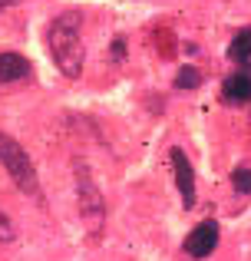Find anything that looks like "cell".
<instances>
[{
	"label": "cell",
	"instance_id": "6da1fadb",
	"mask_svg": "<svg viewBox=\"0 0 251 261\" xmlns=\"http://www.w3.org/2000/svg\"><path fill=\"white\" fill-rule=\"evenodd\" d=\"M79 27H83V17L76 10H66L60 13L57 20L50 23V53H53V63L60 66V73L70 80H79L86 63V50H83V40H79Z\"/></svg>",
	"mask_w": 251,
	"mask_h": 261
},
{
	"label": "cell",
	"instance_id": "7a4b0ae2",
	"mask_svg": "<svg viewBox=\"0 0 251 261\" xmlns=\"http://www.w3.org/2000/svg\"><path fill=\"white\" fill-rule=\"evenodd\" d=\"M0 166L10 172V178L17 182L20 192H26V195H37L40 192V178H37V169H33L26 149L17 139H10L7 133H0Z\"/></svg>",
	"mask_w": 251,
	"mask_h": 261
},
{
	"label": "cell",
	"instance_id": "3957f363",
	"mask_svg": "<svg viewBox=\"0 0 251 261\" xmlns=\"http://www.w3.org/2000/svg\"><path fill=\"white\" fill-rule=\"evenodd\" d=\"M218 245V225L215 222H199L185 238V251L192 258H208Z\"/></svg>",
	"mask_w": 251,
	"mask_h": 261
},
{
	"label": "cell",
	"instance_id": "277c9868",
	"mask_svg": "<svg viewBox=\"0 0 251 261\" xmlns=\"http://www.w3.org/2000/svg\"><path fill=\"white\" fill-rule=\"evenodd\" d=\"M172 166H175V182H179V192H182V205L192 208V205H195V172H192L188 155L182 152L179 146L172 149Z\"/></svg>",
	"mask_w": 251,
	"mask_h": 261
},
{
	"label": "cell",
	"instance_id": "5b68a950",
	"mask_svg": "<svg viewBox=\"0 0 251 261\" xmlns=\"http://www.w3.org/2000/svg\"><path fill=\"white\" fill-rule=\"evenodd\" d=\"M30 76V63L20 53H0V83H17Z\"/></svg>",
	"mask_w": 251,
	"mask_h": 261
},
{
	"label": "cell",
	"instance_id": "8992f818",
	"mask_svg": "<svg viewBox=\"0 0 251 261\" xmlns=\"http://www.w3.org/2000/svg\"><path fill=\"white\" fill-rule=\"evenodd\" d=\"M221 93H225L228 102H251V76H248V73H235V76H228L225 86H221Z\"/></svg>",
	"mask_w": 251,
	"mask_h": 261
},
{
	"label": "cell",
	"instance_id": "52a82bcc",
	"mask_svg": "<svg viewBox=\"0 0 251 261\" xmlns=\"http://www.w3.org/2000/svg\"><path fill=\"white\" fill-rule=\"evenodd\" d=\"M79 175H83V189H79V205H83V212H86L90 218H99V215H103V202H99L96 185L90 182L86 169H79Z\"/></svg>",
	"mask_w": 251,
	"mask_h": 261
},
{
	"label": "cell",
	"instance_id": "ba28073f",
	"mask_svg": "<svg viewBox=\"0 0 251 261\" xmlns=\"http://www.w3.org/2000/svg\"><path fill=\"white\" fill-rule=\"evenodd\" d=\"M228 60H235V63H245V60H251V27L238 30V37H235L232 46H228Z\"/></svg>",
	"mask_w": 251,
	"mask_h": 261
},
{
	"label": "cell",
	"instance_id": "9c48e42d",
	"mask_svg": "<svg viewBox=\"0 0 251 261\" xmlns=\"http://www.w3.org/2000/svg\"><path fill=\"white\" fill-rule=\"evenodd\" d=\"M175 86L179 89H199L202 86V73L195 70V66H182L179 76H175Z\"/></svg>",
	"mask_w": 251,
	"mask_h": 261
},
{
	"label": "cell",
	"instance_id": "30bf717a",
	"mask_svg": "<svg viewBox=\"0 0 251 261\" xmlns=\"http://www.w3.org/2000/svg\"><path fill=\"white\" fill-rule=\"evenodd\" d=\"M232 182L238 192H245V195H251V169H235L232 172Z\"/></svg>",
	"mask_w": 251,
	"mask_h": 261
},
{
	"label": "cell",
	"instance_id": "8fae6325",
	"mask_svg": "<svg viewBox=\"0 0 251 261\" xmlns=\"http://www.w3.org/2000/svg\"><path fill=\"white\" fill-rule=\"evenodd\" d=\"M17 238V231H13V225H10V218L0 212V242H13Z\"/></svg>",
	"mask_w": 251,
	"mask_h": 261
},
{
	"label": "cell",
	"instance_id": "7c38bea8",
	"mask_svg": "<svg viewBox=\"0 0 251 261\" xmlns=\"http://www.w3.org/2000/svg\"><path fill=\"white\" fill-rule=\"evenodd\" d=\"M113 60H116V63H123V60H126V43H123V40L113 43Z\"/></svg>",
	"mask_w": 251,
	"mask_h": 261
},
{
	"label": "cell",
	"instance_id": "4fadbf2b",
	"mask_svg": "<svg viewBox=\"0 0 251 261\" xmlns=\"http://www.w3.org/2000/svg\"><path fill=\"white\" fill-rule=\"evenodd\" d=\"M10 4H17V0H0V10H4V7H10Z\"/></svg>",
	"mask_w": 251,
	"mask_h": 261
}]
</instances>
